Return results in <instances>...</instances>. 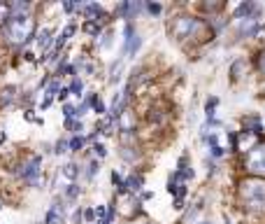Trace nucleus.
<instances>
[{"mask_svg":"<svg viewBox=\"0 0 265 224\" xmlns=\"http://www.w3.org/2000/svg\"><path fill=\"white\" fill-rule=\"evenodd\" d=\"M240 199L247 210L265 213V180L263 178H247L240 182Z\"/></svg>","mask_w":265,"mask_h":224,"instance_id":"obj_1","label":"nucleus"},{"mask_svg":"<svg viewBox=\"0 0 265 224\" xmlns=\"http://www.w3.org/2000/svg\"><path fill=\"white\" fill-rule=\"evenodd\" d=\"M33 31H35V21L30 16H10V21H7V38L16 45L28 42L33 38Z\"/></svg>","mask_w":265,"mask_h":224,"instance_id":"obj_2","label":"nucleus"},{"mask_svg":"<svg viewBox=\"0 0 265 224\" xmlns=\"http://www.w3.org/2000/svg\"><path fill=\"white\" fill-rule=\"evenodd\" d=\"M198 28H200V24H198V19H193V16H179V19L172 24V33H175V38H179V40L193 35Z\"/></svg>","mask_w":265,"mask_h":224,"instance_id":"obj_3","label":"nucleus"},{"mask_svg":"<svg viewBox=\"0 0 265 224\" xmlns=\"http://www.w3.org/2000/svg\"><path fill=\"white\" fill-rule=\"evenodd\" d=\"M247 163H249V168L256 171V173H265V143L251 150L249 157H247Z\"/></svg>","mask_w":265,"mask_h":224,"instance_id":"obj_4","label":"nucleus"},{"mask_svg":"<svg viewBox=\"0 0 265 224\" xmlns=\"http://www.w3.org/2000/svg\"><path fill=\"white\" fill-rule=\"evenodd\" d=\"M40 166H42V159L40 157H30L28 163L21 166V175H24L26 180H35L37 173H40Z\"/></svg>","mask_w":265,"mask_h":224,"instance_id":"obj_5","label":"nucleus"},{"mask_svg":"<svg viewBox=\"0 0 265 224\" xmlns=\"http://www.w3.org/2000/svg\"><path fill=\"white\" fill-rule=\"evenodd\" d=\"M235 147L247 152V150H254L256 147V131H242L240 136H235Z\"/></svg>","mask_w":265,"mask_h":224,"instance_id":"obj_6","label":"nucleus"},{"mask_svg":"<svg viewBox=\"0 0 265 224\" xmlns=\"http://www.w3.org/2000/svg\"><path fill=\"white\" fill-rule=\"evenodd\" d=\"M126 35H128V42H126V54L135 56V51L140 49V45H142L140 35H137V33H133V28H130V26H126Z\"/></svg>","mask_w":265,"mask_h":224,"instance_id":"obj_7","label":"nucleus"},{"mask_svg":"<svg viewBox=\"0 0 265 224\" xmlns=\"http://www.w3.org/2000/svg\"><path fill=\"white\" fill-rule=\"evenodd\" d=\"M240 33L242 35H256L258 33V21L254 16H247V19L240 21Z\"/></svg>","mask_w":265,"mask_h":224,"instance_id":"obj_8","label":"nucleus"},{"mask_svg":"<svg viewBox=\"0 0 265 224\" xmlns=\"http://www.w3.org/2000/svg\"><path fill=\"white\" fill-rule=\"evenodd\" d=\"M60 215H63V206H60V203H54V206H51V210L47 213V222H45V224H58Z\"/></svg>","mask_w":265,"mask_h":224,"instance_id":"obj_9","label":"nucleus"},{"mask_svg":"<svg viewBox=\"0 0 265 224\" xmlns=\"http://www.w3.org/2000/svg\"><path fill=\"white\" fill-rule=\"evenodd\" d=\"M49 40H51V28H42V33L37 35V45H40V47H49Z\"/></svg>","mask_w":265,"mask_h":224,"instance_id":"obj_10","label":"nucleus"},{"mask_svg":"<svg viewBox=\"0 0 265 224\" xmlns=\"http://www.w3.org/2000/svg\"><path fill=\"white\" fill-rule=\"evenodd\" d=\"M63 175H65V178H68V180H75L77 175H79V168H77L75 163H68V166L63 168Z\"/></svg>","mask_w":265,"mask_h":224,"instance_id":"obj_11","label":"nucleus"},{"mask_svg":"<svg viewBox=\"0 0 265 224\" xmlns=\"http://www.w3.org/2000/svg\"><path fill=\"white\" fill-rule=\"evenodd\" d=\"M244 68H247V61H235L233 63V80H240Z\"/></svg>","mask_w":265,"mask_h":224,"instance_id":"obj_12","label":"nucleus"},{"mask_svg":"<svg viewBox=\"0 0 265 224\" xmlns=\"http://www.w3.org/2000/svg\"><path fill=\"white\" fill-rule=\"evenodd\" d=\"M84 31L91 33V35H98V33H100V24H98V21H86V24H84Z\"/></svg>","mask_w":265,"mask_h":224,"instance_id":"obj_13","label":"nucleus"},{"mask_svg":"<svg viewBox=\"0 0 265 224\" xmlns=\"http://www.w3.org/2000/svg\"><path fill=\"white\" fill-rule=\"evenodd\" d=\"M10 16H12L10 7H7L5 3H0V26H3V24H7V21H10Z\"/></svg>","mask_w":265,"mask_h":224,"instance_id":"obj_14","label":"nucleus"},{"mask_svg":"<svg viewBox=\"0 0 265 224\" xmlns=\"http://www.w3.org/2000/svg\"><path fill=\"white\" fill-rule=\"evenodd\" d=\"M142 187V178H128V182H126V189H130V192H137V189Z\"/></svg>","mask_w":265,"mask_h":224,"instance_id":"obj_15","label":"nucleus"},{"mask_svg":"<svg viewBox=\"0 0 265 224\" xmlns=\"http://www.w3.org/2000/svg\"><path fill=\"white\" fill-rule=\"evenodd\" d=\"M249 12H254V3H242L235 10V16H244V14H249Z\"/></svg>","mask_w":265,"mask_h":224,"instance_id":"obj_16","label":"nucleus"},{"mask_svg":"<svg viewBox=\"0 0 265 224\" xmlns=\"http://www.w3.org/2000/svg\"><path fill=\"white\" fill-rule=\"evenodd\" d=\"M81 89H84V84H81L79 80L72 82V87H70V94H75V96H81Z\"/></svg>","mask_w":265,"mask_h":224,"instance_id":"obj_17","label":"nucleus"},{"mask_svg":"<svg viewBox=\"0 0 265 224\" xmlns=\"http://www.w3.org/2000/svg\"><path fill=\"white\" fill-rule=\"evenodd\" d=\"M93 110L98 112V115H103V112H105V103H103L100 98H95V101H93Z\"/></svg>","mask_w":265,"mask_h":224,"instance_id":"obj_18","label":"nucleus"},{"mask_svg":"<svg viewBox=\"0 0 265 224\" xmlns=\"http://www.w3.org/2000/svg\"><path fill=\"white\" fill-rule=\"evenodd\" d=\"M84 12L86 14H100V5H86Z\"/></svg>","mask_w":265,"mask_h":224,"instance_id":"obj_19","label":"nucleus"},{"mask_svg":"<svg viewBox=\"0 0 265 224\" xmlns=\"http://www.w3.org/2000/svg\"><path fill=\"white\" fill-rule=\"evenodd\" d=\"M81 145H84V140H81V138H72V140H70V147L72 150H81Z\"/></svg>","mask_w":265,"mask_h":224,"instance_id":"obj_20","label":"nucleus"},{"mask_svg":"<svg viewBox=\"0 0 265 224\" xmlns=\"http://www.w3.org/2000/svg\"><path fill=\"white\" fill-rule=\"evenodd\" d=\"M77 194H79V187H77V184H70V187H68V196H70V199H75Z\"/></svg>","mask_w":265,"mask_h":224,"instance_id":"obj_21","label":"nucleus"},{"mask_svg":"<svg viewBox=\"0 0 265 224\" xmlns=\"http://www.w3.org/2000/svg\"><path fill=\"white\" fill-rule=\"evenodd\" d=\"M63 115H65L68 119H70L72 115H75V107H72V105H65V107H63Z\"/></svg>","mask_w":265,"mask_h":224,"instance_id":"obj_22","label":"nucleus"},{"mask_svg":"<svg viewBox=\"0 0 265 224\" xmlns=\"http://www.w3.org/2000/svg\"><path fill=\"white\" fill-rule=\"evenodd\" d=\"M147 7H149V12H151V14H158V12H160V5H158V3H149V5H147Z\"/></svg>","mask_w":265,"mask_h":224,"instance_id":"obj_23","label":"nucleus"},{"mask_svg":"<svg viewBox=\"0 0 265 224\" xmlns=\"http://www.w3.org/2000/svg\"><path fill=\"white\" fill-rule=\"evenodd\" d=\"M68 96H70V89H58V101H65Z\"/></svg>","mask_w":265,"mask_h":224,"instance_id":"obj_24","label":"nucleus"},{"mask_svg":"<svg viewBox=\"0 0 265 224\" xmlns=\"http://www.w3.org/2000/svg\"><path fill=\"white\" fill-rule=\"evenodd\" d=\"M95 154H98V157H105V147H103V145H95Z\"/></svg>","mask_w":265,"mask_h":224,"instance_id":"obj_25","label":"nucleus"},{"mask_svg":"<svg viewBox=\"0 0 265 224\" xmlns=\"http://www.w3.org/2000/svg\"><path fill=\"white\" fill-rule=\"evenodd\" d=\"M212 154H214V157H221V154H223V150L216 145V147H212Z\"/></svg>","mask_w":265,"mask_h":224,"instance_id":"obj_26","label":"nucleus"},{"mask_svg":"<svg viewBox=\"0 0 265 224\" xmlns=\"http://www.w3.org/2000/svg\"><path fill=\"white\" fill-rule=\"evenodd\" d=\"M84 217L91 222V219H95V213H93V210H86V213H84Z\"/></svg>","mask_w":265,"mask_h":224,"instance_id":"obj_27","label":"nucleus"},{"mask_svg":"<svg viewBox=\"0 0 265 224\" xmlns=\"http://www.w3.org/2000/svg\"><path fill=\"white\" fill-rule=\"evenodd\" d=\"M95 171H98V163H91V171H89V175H95Z\"/></svg>","mask_w":265,"mask_h":224,"instance_id":"obj_28","label":"nucleus"},{"mask_svg":"<svg viewBox=\"0 0 265 224\" xmlns=\"http://www.w3.org/2000/svg\"><path fill=\"white\" fill-rule=\"evenodd\" d=\"M175 208H177V210H181V208H184V201L177 199V201H175Z\"/></svg>","mask_w":265,"mask_h":224,"instance_id":"obj_29","label":"nucleus"},{"mask_svg":"<svg viewBox=\"0 0 265 224\" xmlns=\"http://www.w3.org/2000/svg\"><path fill=\"white\" fill-rule=\"evenodd\" d=\"M56 152H58V154H60V152H65V143H58V147H56Z\"/></svg>","mask_w":265,"mask_h":224,"instance_id":"obj_30","label":"nucleus"},{"mask_svg":"<svg viewBox=\"0 0 265 224\" xmlns=\"http://www.w3.org/2000/svg\"><path fill=\"white\" fill-rule=\"evenodd\" d=\"M260 70H263V72H265V54H263V56H260Z\"/></svg>","mask_w":265,"mask_h":224,"instance_id":"obj_31","label":"nucleus"},{"mask_svg":"<svg viewBox=\"0 0 265 224\" xmlns=\"http://www.w3.org/2000/svg\"><path fill=\"white\" fill-rule=\"evenodd\" d=\"M200 224H210V222H200Z\"/></svg>","mask_w":265,"mask_h":224,"instance_id":"obj_32","label":"nucleus"}]
</instances>
